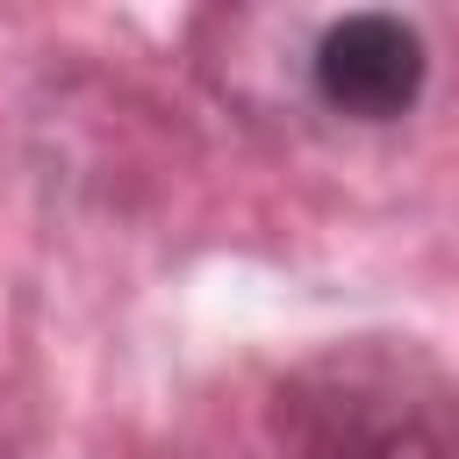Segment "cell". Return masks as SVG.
Listing matches in <instances>:
<instances>
[{"label": "cell", "instance_id": "cell-1", "mask_svg": "<svg viewBox=\"0 0 459 459\" xmlns=\"http://www.w3.org/2000/svg\"><path fill=\"white\" fill-rule=\"evenodd\" d=\"M280 459H459V380L409 337H337L265 402Z\"/></svg>", "mask_w": 459, "mask_h": 459}, {"label": "cell", "instance_id": "cell-2", "mask_svg": "<svg viewBox=\"0 0 459 459\" xmlns=\"http://www.w3.org/2000/svg\"><path fill=\"white\" fill-rule=\"evenodd\" d=\"M430 86V43L416 22L359 7L308 43V93L344 122H402Z\"/></svg>", "mask_w": 459, "mask_h": 459}]
</instances>
